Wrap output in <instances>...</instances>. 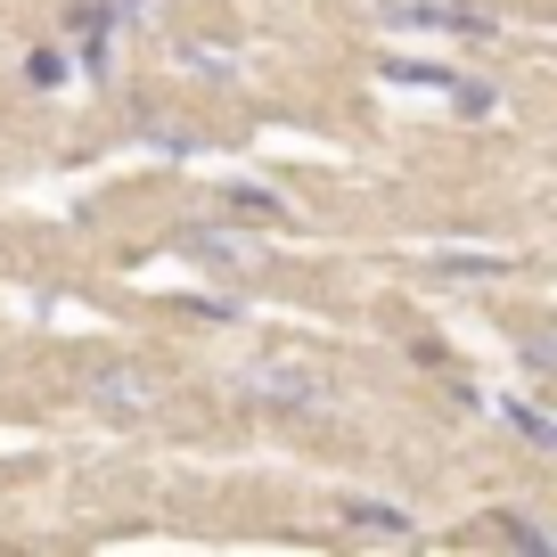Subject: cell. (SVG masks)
Returning <instances> with one entry per match:
<instances>
[{
  "mask_svg": "<svg viewBox=\"0 0 557 557\" xmlns=\"http://www.w3.org/2000/svg\"><path fill=\"white\" fill-rule=\"evenodd\" d=\"M443 278H484V271H500V262H484V255H451V262H435Z\"/></svg>",
  "mask_w": 557,
  "mask_h": 557,
  "instance_id": "7",
  "label": "cell"
},
{
  "mask_svg": "<svg viewBox=\"0 0 557 557\" xmlns=\"http://www.w3.org/2000/svg\"><path fill=\"white\" fill-rule=\"evenodd\" d=\"M352 524H369V533H410V517L385 500H352Z\"/></svg>",
  "mask_w": 557,
  "mask_h": 557,
  "instance_id": "6",
  "label": "cell"
},
{
  "mask_svg": "<svg viewBox=\"0 0 557 557\" xmlns=\"http://www.w3.org/2000/svg\"><path fill=\"white\" fill-rule=\"evenodd\" d=\"M255 394H271V401H320V385H304V369H255Z\"/></svg>",
  "mask_w": 557,
  "mask_h": 557,
  "instance_id": "4",
  "label": "cell"
},
{
  "mask_svg": "<svg viewBox=\"0 0 557 557\" xmlns=\"http://www.w3.org/2000/svg\"><path fill=\"white\" fill-rule=\"evenodd\" d=\"M238 230H181V255H197V262H238Z\"/></svg>",
  "mask_w": 557,
  "mask_h": 557,
  "instance_id": "3",
  "label": "cell"
},
{
  "mask_svg": "<svg viewBox=\"0 0 557 557\" xmlns=\"http://www.w3.org/2000/svg\"><path fill=\"white\" fill-rule=\"evenodd\" d=\"M401 25H443V34H484V17H468V9H443V0H394Z\"/></svg>",
  "mask_w": 557,
  "mask_h": 557,
  "instance_id": "2",
  "label": "cell"
},
{
  "mask_svg": "<svg viewBox=\"0 0 557 557\" xmlns=\"http://www.w3.org/2000/svg\"><path fill=\"white\" fill-rule=\"evenodd\" d=\"M230 197H238V206H246V213H271V222H278V213H287V206H278V197H271V189H230Z\"/></svg>",
  "mask_w": 557,
  "mask_h": 557,
  "instance_id": "8",
  "label": "cell"
},
{
  "mask_svg": "<svg viewBox=\"0 0 557 557\" xmlns=\"http://www.w3.org/2000/svg\"><path fill=\"white\" fill-rule=\"evenodd\" d=\"M90 401H99L107 418H148V401H157V394L139 385V369H115V377H107V385H99Z\"/></svg>",
  "mask_w": 557,
  "mask_h": 557,
  "instance_id": "1",
  "label": "cell"
},
{
  "mask_svg": "<svg viewBox=\"0 0 557 557\" xmlns=\"http://www.w3.org/2000/svg\"><path fill=\"white\" fill-rule=\"evenodd\" d=\"M385 74H394V83H426V90H459V74H443V66H410V58H385Z\"/></svg>",
  "mask_w": 557,
  "mask_h": 557,
  "instance_id": "5",
  "label": "cell"
}]
</instances>
